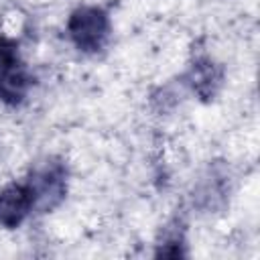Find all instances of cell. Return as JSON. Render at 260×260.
Instances as JSON below:
<instances>
[{
  "label": "cell",
  "instance_id": "obj_1",
  "mask_svg": "<svg viewBox=\"0 0 260 260\" xmlns=\"http://www.w3.org/2000/svg\"><path fill=\"white\" fill-rule=\"evenodd\" d=\"M67 35L77 51L100 53L110 39V18L98 6H79L69 14Z\"/></svg>",
  "mask_w": 260,
  "mask_h": 260
},
{
  "label": "cell",
  "instance_id": "obj_2",
  "mask_svg": "<svg viewBox=\"0 0 260 260\" xmlns=\"http://www.w3.org/2000/svg\"><path fill=\"white\" fill-rule=\"evenodd\" d=\"M30 83L32 77L20 57L18 43L14 39L0 37V102L6 106L22 104Z\"/></svg>",
  "mask_w": 260,
  "mask_h": 260
},
{
  "label": "cell",
  "instance_id": "obj_3",
  "mask_svg": "<svg viewBox=\"0 0 260 260\" xmlns=\"http://www.w3.org/2000/svg\"><path fill=\"white\" fill-rule=\"evenodd\" d=\"M26 183L35 197V211H53L67 193V167L59 158H47L30 171Z\"/></svg>",
  "mask_w": 260,
  "mask_h": 260
},
{
  "label": "cell",
  "instance_id": "obj_4",
  "mask_svg": "<svg viewBox=\"0 0 260 260\" xmlns=\"http://www.w3.org/2000/svg\"><path fill=\"white\" fill-rule=\"evenodd\" d=\"M35 211V197L26 181L8 183L0 191V228L14 230Z\"/></svg>",
  "mask_w": 260,
  "mask_h": 260
},
{
  "label": "cell",
  "instance_id": "obj_5",
  "mask_svg": "<svg viewBox=\"0 0 260 260\" xmlns=\"http://www.w3.org/2000/svg\"><path fill=\"white\" fill-rule=\"evenodd\" d=\"M191 81H193V89L203 100H209L215 93L217 85L221 83V71L215 67V63H211L209 59H203L193 65Z\"/></svg>",
  "mask_w": 260,
  "mask_h": 260
}]
</instances>
